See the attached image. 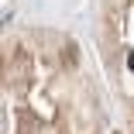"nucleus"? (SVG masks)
<instances>
[{"label":"nucleus","mask_w":134,"mask_h":134,"mask_svg":"<svg viewBox=\"0 0 134 134\" xmlns=\"http://www.w3.org/2000/svg\"><path fill=\"white\" fill-rule=\"evenodd\" d=\"M127 69L134 72V52H131V55H127Z\"/></svg>","instance_id":"nucleus-1"}]
</instances>
